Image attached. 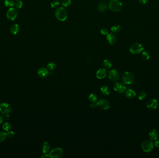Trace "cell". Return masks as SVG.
Returning <instances> with one entry per match:
<instances>
[{
	"label": "cell",
	"instance_id": "6da1fadb",
	"mask_svg": "<svg viewBox=\"0 0 159 158\" xmlns=\"http://www.w3.org/2000/svg\"><path fill=\"white\" fill-rule=\"evenodd\" d=\"M54 14L57 19L60 21H65L67 19V11L64 7H60L57 8Z\"/></svg>",
	"mask_w": 159,
	"mask_h": 158
},
{
	"label": "cell",
	"instance_id": "5bb4252c",
	"mask_svg": "<svg viewBox=\"0 0 159 158\" xmlns=\"http://www.w3.org/2000/svg\"><path fill=\"white\" fill-rule=\"evenodd\" d=\"M106 74L107 71L106 69L104 68H101L97 71L96 76L98 79H101L106 77Z\"/></svg>",
	"mask_w": 159,
	"mask_h": 158
},
{
	"label": "cell",
	"instance_id": "d6a6232c",
	"mask_svg": "<svg viewBox=\"0 0 159 158\" xmlns=\"http://www.w3.org/2000/svg\"><path fill=\"white\" fill-rule=\"evenodd\" d=\"M59 4H60L58 0H53L51 2V5L52 7H53V8H56V7L59 6Z\"/></svg>",
	"mask_w": 159,
	"mask_h": 158
},
{
	"label": "cell",
	"instance_id": "9c48e42d",
	"mask_svg": "<svg viewBox=\"0 0 159 158\" xmlns=\"http://www.w3.org/2000/svg\"><path fill=\"white\" fill-rule=\"evenodd\" d=\"M97 105L99 108L106 110L109 109L110 106V103L108 101L104 99H101L97 102Z\"/></svg>",
	"mask_w": 159,
	"mask_h": 158
},
{
	"label": "cell",
	"instance_id": "2e32d148",
	"mask_svg": "<svg viewBox=\"0 0 159 158\" xmlns=\"http://www.w3.org/2000/svg\"><path fill=\"white\" fill-rule=\"evenodd\" d=\"M149 136L151 140H156L158 137V132L156 129H153L149 132Z\"/></svg>",
	"mask_w": 159,
	"mask_h": 158
},
{
	"label": "cell",
	"instance_id": "277c9868",
	"mask_svg": "<svg viewBox=\"0 0 159 158\" xmlns=\"http://www.w3.org/2000/svg\"><path fill=\"white\" fill-rule=\"evenodd\" d=\"M144 49V47L141 44L135 43L133 44L130 47V52L134 54H138L141 53Z\"/></svg>",
	"mask_w": 159,
	"mask_h": 158
},
{
	"label": "cell",
	"instance_id": "8d00e7d4",
	"mask_svg": "<svg viewBox=\"0 0 159 158\" xmlns=\"http://www.w3.org/2000/svg\"><path fill=\"white\" fill-rule=\"evenodd\" d=\"M138 0L141 3L144 4L147 3L149 0Z\"/></svg>",
	"mask_w": 159,
	"mask_h": 158
},
{
	"label": "cell",
	"instance_id": "74e56055",
	"mask_svg": "<svg viewBox=\"0 0 159 158\" xmlns=\"http://www.w3.org/2000/svg\"><path fill=\"white\" fill-rule=\"evenodd\" d=\"M41 157L42 158H48L50 157V155L45 154L44 155H43L41 156Z\"/></svg>",
	"mask_w": 159,
	"mask_h": 158
},
{
	"label": "cell",
	"instance_id": "5b68a950",
	"mask_svg": "<svg viewBox=\"0 0 159 158\" xmlns=\"http://www.w3.org/2000/svg\"><path fill=\"white\" fill-rule=\"evenodd\" d=\"M134 76L130 72H125L122 76V80L125 84H130L134 81Z\"/></svg>",
	"mask_w": 159,
	"mask_h": 158
},
{
	"label": "cell",
	"instance_id": "7402d4cb",
	"mask_svg": "<svg viewBox=\"0 0 159 158\" xmlns=\"http://www.w3.org/2000/svg\"><path fill=\"white\" fill-rule=\"evenodd\" d=\"M4 3L5 6L7 7H12L14 6V0H4Z\"/></svg>",
	"mask_w": 159,
	"mask_h": 158
},
{
	"label": "cell",
	"instance_id": "30bf717a",
	"mask_svg": "<svg viewBox=\"0 0 159 158\" xmlns=\"http://www.w3.org/2000/svg\"><path fill=\"white\" fill-rule=\"evenodd\" d=\"M114 91L119 93H123L126 91V87L124 83L120 82H117L113 85Z\"/></svg>",
	"mask_w": 159,
	"mask_h": 158
},
{
	"label": "cell",
	"instance_id": "8992f818",
	"mask_svg": "<svg viewBox=\"0 0 159 158\" xmlns=\"http://www.w3.org/2000/svg\"><path fill=\"white\" fill-rule=\"evenodd\" d=\"M11 108L8 103L4 102L0 104V112L4 116L9 115L10 113Z\"/></svg>",
	"mask_w": 159,
	"mask_h": 158
},
{
	"label": "cell",
	"instance_id": "cb8c5ba5",
	"mask_svg": "<svg viewBox=\"0 0 159 158\" xmlns=\"http://www.w3.org/2000/svg\"><path fill=\"white\" fill-rule=\"evenodd\" d=\"M103 67L106 69H110L112 66V63L108 60H104L103 63Z\"/></svg>",
	"mask_w": 159,
	"mask_h": 158
},
{
	"label": "cell",
	"instance_id": "44dd1931",
	"mask_svg": "<svg viewBox=\"0 0 159 158\" xmlns=\"http://www.w3.org/2000/svg\"><path fill=\"white\" fill-rule=\"evenodd\" d=\"M101 91L103 95H108L111 93V90L108 86L106 85H104L101 88Z\"/></svg>",
	"mask_w": 159,
	"mask_h": 158
},
{
	"label": "cell",
	"instance_id": "836d02e7",
	"mask_svg": "<svg viewBox=\"0 0 159 158\" xmlns=\"http://www.w3.org/2000/svg\"><path fill=\"white\" fill-rule=\"evenodd\" d=\"M101 32L103 35H107L108 34V30L106 28H102L101 30Z\"/></svg>",
	"mask_w": 159,
	"mask_h": 158
},
{
	"label": "cell",
	"instance_id": "8fae6325",
	"mask_svg": "<svg viewBox=\"0 0 159 158\" xmlns=\"http://www.w3.org/2000/svg\"><path fill=\"white\" fill-rule=\"evenodd\" d=\"M108 77L112 81H115L118 80L120 77V74L119 72L115 69H111L108 72Z\"/></svg>",
	"mask_w": 159,
	"mask_h": 158
},
{
	"label": "cell",
	"instance_id": "83f0119b",
	"mask_svg": "<svg viewBox=\"0 0 159 158\" xmlns=\"http://www.w3.org/2000/svg\"><path fill=\"white\" fill-rule=\"evenodd\" d=\"M56 64L53 62H50L47 65L48 69L50 71H53L56 68Z\"/></svg>",
	"mask_w": 159,
	"mask_h": 158
},
{
	"label": "cell",
	"instance_id": "f1b7e54d",
	"mask_svg": "<svg viewBox=\"0 0 159 158\" xmlns=\"http://www.w3.org/2000/svg\"><path fill=\"white\" fill-rule=\"evenodd\" d=\"M14 6L17 9H20L22 7L23 2L21 0H17L14 2Z\"/></svg>",
	"mask_w": 159,
	"mask_h": 158
},
{
	"label": "cell",
	"instance_id": "3957f363",
	"mask_svg": "<svg viewBox=\"0 0 159 158\" xmlns=\"http://www.w3.org/2000/svg\"><path fill=\"white\" fill-rule=\"evenodd\" d=\"M141 148L142 150L146 153H149L153 150L154 144L152 140H146L142 142Z\"/></svg>",
	"mask_w": 159,
	"mask_h": 158
},
{
	"label": "cell",
	"instance_id": "4dcf8cb0",
	"mask_svg": "<svg viewBox=\"0 0 159 158\" xmlns=\"http://www.w3.org/2000/svg\"><path fill=\"white\" fill-rule=\"evenodd\" d=\"M149 57H150L149 54L147 52L145 51V52H143L142 54V58L143 60H148L149 59Z\"/></svg>",
	"mask_w": 159,
	"mask_h": 158
},
{
	"label": "cell",
	"instance_id": "603a6c76",
	"mask_svg": "<svg viewBox=\"0 0 159 158\" xmlns=\"http://www.w3.org/2000/svg\"><path fill=\"white\" fill-rule=\"evenodd\" d=\"M147 96V93L145 91H141L139 92L138 93L137 95V97L140 100H143L146 98Z\"/></svg>",
	"mask_w": 159,
	"mask_h": 158
},
{
	"label": "cell",
	"instance_id": "7c38bea8",
	"mask_svg": "<svg viewBox=\"0 0 159 158\" xmlns=\"http://www.w3.org/2000/svg\"><path fill=\"white\" fill-rule=\"evenodd\" d=\"M37 74L40 78H45L50 75V72L45 67H41L37 71Z\"/></svg>",
	"mask_w": 159,
	"mask_h": 158
},
{
	"label": "cell",
	"instance_id": "d6986e66",
	"mask_svg": "<svg viewBox=\"0 0 159 158\" xmlns=\"http://www.w3.org/2000/svg\"><path fill=\"white\" fill-rule=\"evenodd\" d=\"M50 150V143L46 141L43 143L42 146V150L44 154H47Z\"/></svg>",
	"mask_w": 159,
	"mask_h": 158
},
{
	"label": "cell",
	"instance_id": "ab89813d",
	"mask_svg": "<svg viewBox=\"0 0 159 158\" xmlns=\"http://www.w3.org/2000/svg\"><path fill=\"white\" fill-rule=\"evenodd\" d=\"M3 117L2 116H0V124H1L3 122Z\"/></svg>",
	"mask_w": 159,
	"mask_h": 158
},
{
	"label": "cell",
	"instance_id": "d4e9b609",
	"mask_svg": "<svg viewBox=\"0 0 159 158\" xmlns=\"http://www.w3.org/2000/svg\"><path fill=\"white\" fill-rule=\"evenodd\" d=\"M89 101L91 102H97V97L95 94L91 93L88 97Z\"/></svg>",
	"mask_w": 159,
	"mask_h": 158
},
{
	"label": "cell",
	"instance_id": "52a82bcc",
	"mask_svg": "<svg viewBox=\"0 0 159 158\" xmlns=\"http://www.w3.org/2000/svg\"><path fill=\"white\" fill-rule=\"evenodd\" d=\"M18 16L17 9L14 7H10L7 12V17L11 21H14Z\"/></svg>",
	"mask_w": 159,
	"mask_h": 158
},
{
	"label": "cell",
	"instance_id": "f546056e",
	"mask_svg": "<svg viewBox=\"0 0 159 158\" xmlns=\"http://www.w3.org/2000/svg\"><path fill=\"white\" fill-rule=\"evenodd\" d=\"M7 136V133L4 132H0V142L5 141Z\"/></svg>",
	"mask_w": 159,
	"mask_h": 158
},
{
	"label": "cell",
	"instance_id": "ac0fdd59",
	"mask_svg": "<svg viewBox=\"0 0 159 158\" xmlns=\"http://www.w3.org/2000/svg\"><path fill=\"white\" fill-rule=\"evenodd\" d=\"M125 95L128 98H133L136 96V93L134 90L128 89L126 91H125Z\"/></svg>",
	"mask_w": 159,
	"mask_h": 158
},
{
	"label": "cell",
	"instance_id": "7a4b0ae2",
	"mask_svg": "<svg viewBox=\"0 0 159 158\" xmlns=\"http://www.w3.org/2000/svg\"><path fill=\"white\" fill-rule=\"evenodd\" d=\"M108 7L113 12H119L122 8V3L119 0H110Z\"/></svg>",
	"mask_w": 159,
	"mask_h": 158
},
{
	"label": "cell",
	"instance_id": "e575fe53",
	"mask_svg": "<svg viewBox=\"0 0 159 158\" xmlns=\"http://www.w3.org/2000/svg\"><path fill=\"white\" fill-rule=\"evenodd\" d=\"M14 132L13 131H8L7 133V136L9 138H12L14 136Z\"/></svg>",
	"mask_w": 159,
	"mask_h": 158
},
{
	"label": "cell",
	"instance_id": "f35d334b",
	"mask_svg": "<svg viewBox=\"0 0 159 158\" xmlns=\"http://www.w3.org/2000/svg\"><path fill=\"white\" fill-rule=\"evenodd\" d=\"M155 145V146H156V147H157V148H159V139L157 140H156Z\"/></svg>",
	"mask_w": 159,
	"mask_h": 158
},
{
	"label": "cell",
	"instance_id": "e0dca14e",
	"mask_svg": "<svg viewBox=\"0 0 159 158\" xmlns=\"http://www.w3.org/2000/svg\"><path fill=\"white\" fill-rule=\"evenodd\" d=\"M106 40L109 45H113L114 44L116 41L115 36L113 33L108 34L106 37Z\"/></svg>",
	"mask_w": 159,
	"mask_h": 158
},
{
	"label": "cell",
	"instance_id": "ffe728a7",
	"mask_svg": "<svg viewBox=\"0 0 159 158\" xmlns=\"http://www.w3.org/2000/svg\"><path fill=\"white\" fill-rule=\"evenodd\" d=\"M20 28H19V26L18 24H14L13 25H12L11 26L10 28V31L13 34L15 35L16 34H17L18 32L19 31Z\"/></svg>",
	"mask_w": 159,
	"mask_h": 158
},
{
	"label": "cell",
	"instance_id": "4fadbf2b",
	"mask_svg": "<svg viewBox=\"0 0 159 158\" xmlns=\"http://www.w3.org/2000/svg\"><path fill=\"white\" fill-rule=\"evenodd\" d=\"M158 105V103L156 99H151L148 101L147 103V107L150 109H155Z\"/></svg>",
	"mask_w": 159,
	"mask_h": 158
},
{
	"label": "cell",
	"instance_id": "d590c367",
	"mask_svg": "<svg viewBox=\"0 0 159 158\" xmlns=\"http://www.w3.org/2000/svg\"><path fill=\"white\" fill-rule=\"evenodd\" d=\"M96 102H92V103L90 105V107L93 109L96 108L97 107V103Z\"/></svg>",
	"mask_w": 159,
	"mask_h": 158
},
{
	"label": "cell",
	"instance_id": "1f68e13d",
	"mask_svg": "<svg viewBox=\"0 0 159 158\" xmlns=\"http://www.w3.org/2000/svg\"><path fill=\"white\" fill-rule=\"evenodd\" d=\"M71 4V0H63L62 2V5L65 7H67L69 6Z\"/></svg>",
	"mask_w": 159,
	"mask_h": 158
},
{
	"label": "cell",
	"instance_id": "9a60e30c",
	"mask_svg": "<svg viewBox=\"0 0 159 158\" xmlns=\"http://www.w3.org/2000/svg\"><path fill=\"white\" fill-rule=\"evenodd\" d=\"M97 7H98V10L100 12H101L102 13H104L106 10L107 7L105 1H101L98 4Z\"/></svg>",
	"mask_w": 159,
	"mask_h": 158
},
{
	"label": "cell",
	"instance_id": "4316f807",
	"mask_svg": "<svg viewBox=\"0 0 159 158\" xmlns=\"http://www.w3.org/2000/svg\"><path fill=\"white\" fill-rule=\"evenodd\" d=\"M120 29H121V28H120V26L119 25H114L111 29L112 32H113V33H117L120 32Z\"/></svg>",
	"mask_w": 159,
	"mask_h": 158
},
{
	"label": "cell",
	"instance_id": "ba28073f",
	"mask_svg": "<svg viewBox=\"0 0 159 158\" xmlns=\"http://www.w3.org/2000/svg\"><path fill=\"white\" fill-rule=\"evenodd\" d=\"M63 151L62 148H55L50 152V157L52 158H60L62 157Z\"/></svg>",
	"mask_w": 159,
	"mask_h": 158
},
{
	"label": "cell",
	"instance_id": "484cf974",
	"mask_svg": "<svg viewBox=\"0 0 159 158\" xmlns=\"http://www.w3.org/2000/svg\"><path fill=\"white\" fill-rule=\"evenodd\" d=\"M2 128L4 131L8 132L10 130L11 128V125L9 123L6 122V123H4L3 126H2Z\"/></svg>",
	"mask_w": 159,
	"mask_h": 158
}]
</instances>
